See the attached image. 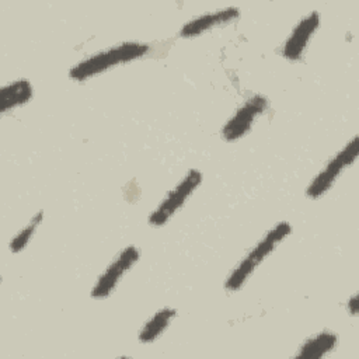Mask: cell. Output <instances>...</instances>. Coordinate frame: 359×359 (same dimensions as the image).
I'll return each mask as SVG.
<instances>
[{
    "mask_svg": "<svg viewBox=\"0 0 359 359\" xmlns=\"http://www.w3.org/2000/svg\"><path fill=\"white\" fill-rule=\"evenodd\" d=\"M292 233V226L287 222L276 223L268 230L264 237L247 252V255L237 264V266L227 276L224 287L229 292H237L254 273L255 268L259 266L268 255H271L276 247Z\"/></svg>",
    "mask_w": 359,
    "mask_h": 359,
    "instance_id": "cell-1",
    "label": "cell"
},
{
    "mask_svg": "<svg viewBox=\"0 0 359 359\" xmlns=\"http://www.w3.org/2000/svg\"><path fill=\"white\" fill-rule=\"evenodd\" d=\"M147 50H149L147 43L135 42V41L122 42V43L111 46L105 50L97 52V53L83 59L81 62L76 63L70 69L69 76L73 80L83 81V80L91 79L114 66L139 59V57L144 56L147 53Z\"/></svg>",
    "mask_w": 359,
    "mask_h": 359,
    "instance_id": "cell-2",
    "label": "cell"
},
{
    "mask_svg": "<svg viewBox=\"0 0 359 359\" xmlns=\"http://www.w3.org/2000/svg\"><path fill=\"white\" fill-rule=\"evenodd\" d=\"M358 156V136H353L349 143H346L328 163L318 171V174L311 180L306 189V195L310 199H318L334 185L338 177L342 174L345 167H349Z\"/></svg>",
    "mask_w": 359,
    "mask_h": 359,
    "instance_id": "cell-3",
    "label": "cell"
},
{
    "mask_svg": "<svg viewBox=\"0 0 359 359\" xmlns=\"http://www.w3.org/2000/svg\"><path fill=\"white\" fill-rule=\"evenodd\" d=\"M202 182V172L192 168L189 170L184 178L164 196L160 205L150 213L149 223L154 227L164 226L178 209H181L185 201L194 194V191Z\"/></svg>",
    "mask_w": 359,
    "mask_h": 359,
    "instance_id": "cell-4",
    "label": "cell"
},
{
    "mask_svg": "<svg viewBox=\"0 0 359 359\" xmlns=\"http://www.w3.org/2000/svg\"><path fill=\"white\" fill-rule=\"evenodd\" d=\"M269 101L261 94H254L247 101H244L236 112L229 118V121L222 128V137L226 142H236L245 136L254 122L268 109Z\"/></svg>",
    "mask_w": 359,
    "mask_h": 359,
    "instance_id": "cell-5",
    "label": "cell"
},
{
    "mask_svg": "<svg viewBox=\"0 0 359 359\" xmlns=\"http://www.w3.org/2000/svg\"><path fill=\"white\" fill-rule=\"evenodd\" d=\"M140 251L135 245H128L121 250L114 261L105 268V271L98 276L95 285L91 289V297L105 299L108 297L121 282L122 276L130 271V268L139 261Z\"/></svg>",
    "mask_w": 359,
    "mask_h": 359,
    "instance_id": "cell-6",
    "label": "cell"
},
{
    "mask_svg": "<svg viewBox=\"0 0 359 359\" xmlns=\"http://www.w3.org/2000/svg\"><path fill=\"white\" fill-rule=\"evenodd\" d=\"M318 27H320V14L317 10H313L309 14H306L294 25L290 35L283 43L282 55L289 60L300 59Z\"/></svg>",
    "mask_w": 359,
    "mask_h": 359,
    "instance_id": "cell-7",
    "label": "cell"
},
{
    "mask_svg": "<svg viewBox=\"0 0 359 359\" xmlns=\"http://www.w3.org/2000/svg\"><path fill=\"white\" fill-rule=\"evenodd\" d=\"M238 15H240L238 7H224V8H219V10L206 13V14H201V15L187 21L181 27L178 35L182 38H194V36H198V35L209 31L210 28L227 24V22L236 20Z\"/></svg>",
    "mask_w": 359,
    "mask_h": 359,
    "instance_id": "cell-8",
    "label": "cell"
},
{
    "mask_svg": "<svg viewBox=\"0 0 359 359\" xmlns=\"http://www.w3.org/2000/svg\"><path fill=\"white\" fill-rule=\"evenodd\" d=\"M34 95L31 83L25 79H17L3 86L0 90V111L6 114L10 109L27 104Z\"/></svg>",
    "mask_w": 359,
    "mask_h": 359,
    "instance_id": "cell-9",
    "label": "cell"
},
{
    "mask_svg": "<svg viewBox=\"0 0 359 359\" xmlns=\"http://www.w3.org/2000/svg\"><path fill=\"white\" fill-rule=\"evenodd\" d=\"M338 344V335L331 331H321L310 338H307L299 348L296 356L304 359H316L323 358L328 352H331Z\"/></svg>",
    "mask_w": 359,
    "mask_h": 359,
    "instance_id": "cell-10",
    "label": "cell"
},
{
    "mask_svg": "<svg viewBox=\"0 0 359 359\" xmlns=\"http://www.w3.org/2000/svg\"><path fill=\"white\" fill-rule=\"evenodd\" d=\"M177 316V310L172 307H163L156 311L140 328L137 339L143 344H150L157 339L165 328L171 324L174 317Z\"/></svg>",
    "mask_w": 359,
    "mask_h": 359,
    "instance_id": "cell-11",
    "label": "cell"
},
{
    "mask_svg": "<svg viewBox=\"0 0 359 359\" xmlns=\"http://www.w3.org/2000/svg\"><path fill=\"white\" fill-rule=\"evenodd\" d=\"M42 219H43V212L39 210L35 216L31 217V220L28 222V224H27L25 227H22V229L10 240L8 250H10L11 252H20V251H22V250L27 247V244L31 241V238H32V236L35 234V231H36L38 226L41 224Z\"/></svg>",
    "mask_w": 359,
    "mask_h": 359,
    "instance_id": "cell-12",
    "label": "cell"
},
{
    "mask_svg": "<svg viewBox=\"0 0 359 359\" xmlns=\"http://www.w3.org/2000/svg\"><path fill=\"white\" fill-rule=\"evenodd\" d=\"M358 296L356 294H353L351 299H349V302H348V306H349V313L352 314V316H356V309H358Z\"/></svg>",
    "mask_w": 359,
    "mask_h": 359,
    "instance_id": "cell-13",
    "label": "cell"
}]
</instances>
